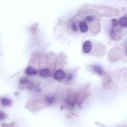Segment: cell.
Here are the masks:
<instances>
[{
  "mask_svg": "<svg viewBox=\"0 0 127 127\" xmlns=\"http://www.w3.org/2000/svg\"><path fill=\"white\" fill-rule=\"evenodd\" d=\"M65 76L66 75L65 72L62 69L57 70L53 75L54 78L58 80L63 79L64 78Z\"/></svg>",
  "mask_w": 127,
  "mask_h": 127,
  "instance_id": "cell-1",
  "label": "cell"
},
{
  "mask_svg": "<svg viewBox=\"0 0 127 127\" xmlns=\"http://www.w3.org/2000/svg\"><path fill=\"white\" fill-rule=\"evenodd\" d=\"M92 45L91 41L89 40H87L85 41L82 46V50L83 52L85 53H89L92 49Z\"/></svg>",
  "mask_w": 127,
  "mask_h": 127,
  "instance_id": "cell-2",
  "label": "cell"
},
{
  "mask_svg": "<svg viewBox=\"0 0 127 127\" xmlns=\"http://www.w3.org/2000/svg\"><path fill=\"white\" fill-rule=\"evenodd\" d=\"M79 30L82 33H86L88 30V26L87 23L84 21H81L80 22L79 24Z\"/></svg>",
  "mask_w": 127,
  "mask_h": 127,
  "instance_id": "cell-3",
  "label": "cell"
},
{
  "mask_svg": "<svg viewBox=\"0 0 127 127\" xmlns=\"http://www.w3.org/2000/svg\"><path fill=\"white\" fill-rule=\"evenodd\" d=\"M25 73L28 75H34L37 74L38 71L35 68L32 66H28L25 69Z\"/></svg>",
  "mask_w": 127,
  "mask_h": 127,
  "instance_id": "cell-4",
  "label": "cell"
},
{
  "mask_svg": "<svg viewBox=\"0 0 127 127\" xmlns=\"http://www.w3.org/2000/svg\"><path fill=\"white\" fill-rule=\"evenodd\" d=\"M11 101L6 97H3L1 99V104L3 106L8 107L11 105Z\"/></svg>",
  "mask_w": 127,
  "mask_h": 127,
  "instance_id": "cell-5",
  "label": "cell"
},
{
  "mask_svg": "<svg viewBox=\"0 0 127 127\" xmlns=\"http://www.w3.org/2000/svg\"><path fill=\"white\" fill-rule=\"evenodd\" d=\"M119 23L122 27H127V17L126 16L121 17L119 20Z\"/></svg>",
  "mask_w": 127,
  "mask_h": 127,
  "instance_id": "cell-6",
  "label": "cell"
},
{
  "mask_svg": "<svg viewBox=\"0 0 127 127\" xmlns=\"http://www.w3.org/2000/svg\"><path fill=\"white\" fill-rule=\"evenodd\" d=\"M40 75L42 77H47L50 75V71L48 68L43 69L40 71Z\"/></svg>",
  "mask_w": 127,
  "mask_h": 127,
  "instance_id": "cell-7",
  "label": "cell"
},
{
  "mask_svg": "<svg viewBox=\"0 0 127 127\" xmlns=\"http://www.w3.org/2000/svg\"><path fill=\"white\" fill-rule=\"evenodd\" d=\"M93 68L95 72L98 74H101L103 73V69L102 67L98 65H94L93 66Z\"/></svg>",
  "mask_w": 127,
  "mask_h": 127,
  "instance_id": "cell-8",
  "label": "cell"
},
{
  "mask_svg": "<svg viewBox=\"0 0 127 127\" xmlns=\"http://www.w3.org/2000/svg\"><path fill=\"white\" fill-rule=\"evenodd\" d=\"M55 98L53 96H49L46 98L47 102L50 104H52L55 101Z\"/></svg>",
  "mask_w": 127,
  "mask_h": 127,
  "instance_id": "cell-9",
  "label": "cell"
},
{
  "mask_svg": "<svg viewBox=\"0 0 127 127\" xmlns=\"http://www.w3.org/2000/svg\"><path fill=\"white\" fill-rule=\"evenodd\" d=\"M94 19V17L92 16H87L86 17V20L88 21V22H91Z\"/></svg>",
  "mask_w": 127,
  "mask_h": 127,
  "instance_id": "cell-10",
  "label": "cell"
},
{
  "mask_svg": "<svg viewBox=\"0 0 127 127\" xmlns=\"http://www.w3.org/2000/svg\"><path fill=\"white\" fill-rule=\"evenodd\" d=\"M71 28H72V30L74 31H77V30H78V29L76 27V24L74 23L71 24Z\"/></svg>",
  "mask_w": 127,
  "mask_h": 127,
  "instance_id": "cell-11",
  "label": "cell"
},
{
  "mask_svg": "<svg viewBox=\"0 0 127 127\" xmlns=\"http://www.w3.org/2000/svg\"><path fill=\"white\" fill-rule=\"evenodd\" d=\"M73 78V75L71 73H69L68 75H67V80H71Z\"/></svg>",
  "mask_w": 127,
  "mask_h": 127,
  "instance_id": "cell-12",
  "label": "cell"
},
{
  "mask_svg": "<svg viewBox=\"0 0 127 127\" xmlns=\"http://www.w3.org/2000/svg\"><path fill=\"white\" fill-rule=\"evenodd\" d=\"M20 81H21V82L22 83H26V82L28 81V80H27V78L24 77V78H23L22 79H21Z\"/></svg>",
  "mask_w": 127,
  "mask_h": 127,
  "instance_id": "cell-13",
  "label": "cell"
}]
</instances>
